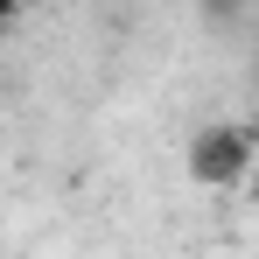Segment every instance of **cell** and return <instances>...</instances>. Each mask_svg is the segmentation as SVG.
I'll use <instances>...</instances> for the list:
<instances>
[{
    "label": "cell",
    "instance_id": "cell-1",
    "mask_svg": "<svg viewBox=\"0 0 259 259\" xmlns=\"http://www.w3.org/2000/svg\"><path fill=\"white\" fill-rule=\"evenodd\" d=\"M182 168H189V182H203V189H238L252 175V133L238 126V119L196 126L189 147H182Z\"/></svg>",
    "mask_w": 259,
    "mask_h": 259
},
{
    "label": "cell",
    "instance_id": "cell-2",
    "mask_svg": "<svg viewBox=\"0 0 259 259\" xmlns=\"http://www.w3.org/2000/svg\"><path fill=\"white\" fill-rule=\"evenodd\" d=\"M252 84H259V56H252Z\"/></svg>",
    "mask_w": 259,
    "mask_h": 259
}]
</instances>
